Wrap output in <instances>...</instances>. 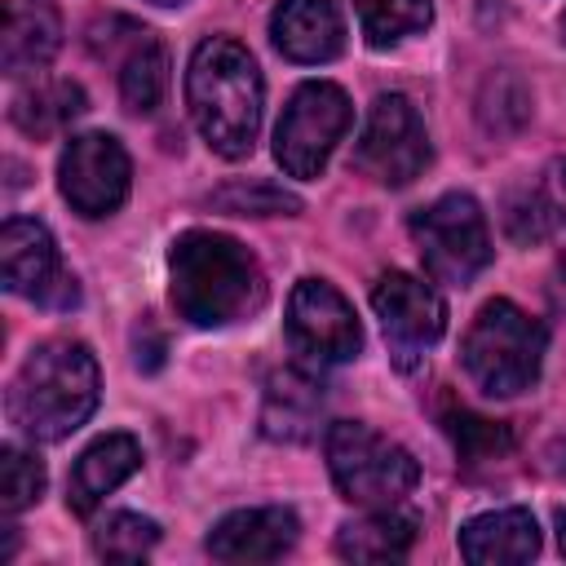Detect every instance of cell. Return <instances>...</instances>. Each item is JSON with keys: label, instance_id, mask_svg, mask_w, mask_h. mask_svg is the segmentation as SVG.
Wrapping results in <instances>:
<instances>
[{"label": "cell", "instance_id": "28", "mask_svg": "<svg viewBox=\"0 0 566 566\" xmlns=\"http://www.w3.org/2000/svg\"><path fill=\"white\" fill-rule=\"evenodd\" d=\"M504 230L517 248H531L548 234V203L544 195H531V190H513L504 199Z\"/></svg>", "mask_w": 566, "mask_h": 566}, {"label": "cell", "instance_id": "26", "mask_svg": "<svg viewBox=\"0 0 566 566\" xmlns=\"http://www.w3.org/2000/svg\"><path fill=\"white\" fill-rule=\"evenodd\" d=\"M159 544V526L142 513H111L93 531V553L106 562H137Z\"/></svg>", "mask_w": 566, "mask_h": 566}, {"label": "cell", "instance_id": "24", "mask_svg": "<svg viewBox=\"0 0 566 566\" xmlns=\"http://www.w3.org/2000/svg\"><path fill=\"white\" fill-rule=\"evenodd\" d=\"M478 119L486 133L495 137H509L517 133L526 119H531V93L517 75L509 71H495L486 84H482V97H478Z\"/></svg>", "mask_w": 566, "mask_h": 566}, {"label": "cell", "instance_id": "14", "mask_svg": "<svg viewBox=\"0 0 566 566\" xmlns=\"http://www.w3.org/2000/svg\"><path fill=\"white\" fill-rule=\"evenodd\" d=\"M0 270H4V287L9 292L31 296V301L44 305V296L62 279L53 234L31 217H9L4 230H0Z\"/></svg>", "mask_w": 566, "mask_h": 566}, {"label": "cell", "instance_id": "3", "mask_svg": "<svg viewBox=\"0 0 566 566\" xmlns=\"http://www.w3.org/2000/svg\"><path fill=\"white\" fill-rule=\"evenodd\" d=\"M172 305L195 327H226L248 318L265 301V274L256 256L221 230H186L172 252Z\"/></svg>", "mask_w": 566, "mask_h": 566}, {"label": "cell", "instance_id": "16", "mask_svg": "<svg viewBox=\"0 0 566 566\" xmlns=\"http://www.w3.org/2000/svg\"><path fill=\"white\" fill-rule=\"evenodd\" d=\"M327 411L323 385L310 371L283 367L265 380V402H261V433L274 442H310L318 433V420Z\"/></svg>", "mask_w": 566, "mask_h": 566}, {"label": "cell", "instance_id": "1", "mask_svg": "<svg viewBox=\"0 0 566 566\" xmlns=\"http://www.w3.org/2000/svg\"><path fill=\"white\" fill-rule=\"evenodd\" d=\"M102 376L84 340H44L4 394L9 424L31 442H62L97 411Z\"/></svg>", "mask_w": 566, "mask_h": 566}, {"label": "cell", "instance_id": "22", "mask_svg": "<svg viewBox=\"0 0 566 566\" xmlns=\"http://www.w3.org/2000/svg\"><path fill=\"white\" fill-rule=\"evenodd\" d=\"M442 429H447V438L455 442V455H460L469 469L495 464V460H504V455L513 451V429H509L504 420H486V416L469 411L464 402H447Z\"/></svg>", "mask_w": 566, "mask_h": 566}, {"label": "cell", "instance_id": "15", "mask_svg": "<svg viewBox=\"0 0 566 566\" xmlns=\"http://www.w3.org/2000/svg\"><path fill=\"white\" fill-rule=\"evenodd\" d=\"M62 44V13L53 0H4L0 66L4 75L40 71Z\"/></svg>", "mask_w": 566, "mask_h": 566}, {"label": "cell", "instance_id": "13", "mask_svg": "<svg viewBox=\"0 0 566 566\" xmlns=\"http://www.w3.org/2000/svg\"><path fill=\"white\" fill-rule=\"evenodd\" d=\"M270 40L287 62H332L345 49V22L332 0H279L270 13Z\"/></svg>", "mask_w": 566, "mask_h": 566}, {"label": "cell", "instance_id": "2", "mask_svg": "<svg viewBox=\"0 0 566 566\" xmlns=\"http://www.w3.org/2000/svg\"><path fill=\"white\" fill-rule=\"evenodd\" d=\"M261 102H265V84H261L256 57L239 40L208 35L190 53L186 106H190V119H195L199 137L221 159L252 155L256 128H261Z\"/></svg>", "mask_w": 566, "mask_h": 566}, {"label": "cell", "instance_id": "32", "mask_svg": "<svg viewBox=\"0 0 566 566\" xmlns=\"http://www.w3.org/2000/svg\"><path fill=\"white\" fill-rule=\"evenodd\" d=\"M150 4H181V0H150Z\"/></svg>", "mask_w": 566, "mask_h": 566}, {"label": "cell", "instance_id": "8", "mask_svg": "<svg viewBox=\"0 0 566 566\" xmlns=\"http://www.w3.org/2000/svg\"><path fill=\"white\" fill-rule=\"evenodd\" d=\"M429 133L420 111L402 93H380L367 106V124L354 146V168L380 186H407L429 168Z\"/></svg>", "mask_w": 566, "mask_h": 566}, {"label": "cell", "instance_id": "21", "mask_svg": "<svg viewBox=\"0 0 566 566\" xmlns=\"http://www.w3.org/2000/svg\"><path fill=\"white\" fill-rule=\"evenodd\" d=\"M164 88H168V49H164V40H155L146 31L119 57V97H124L128 111L146 115L164 102Z\"/></svg>", "mask_w": 566, "mask_h": 566}, {"label": "cell", "instance_id": "29", "mask_svg": "<svg viewBox=\"0 0 566 566\" xmlns=\"http://www.w3.org/2000/svg\"><path fill=\"white\" fill-rule=\"evenodd\" d=\"M544 203H548V217H557L566 226V159H553L544 168V186H539Z\"/></svg>", "mask_w": 566, "mask_h": 566}, {"label": "cell", "instance_id": "18", "mask_svg": "<svg viewBox=\"0 0 566 566\" xmlns=\"http://www.w3.org/2000/svg\"><path fill=\"white\" fill-rule=\"evenodd\" d=\"M460 553L473 566H517L539 553V526L526 509H495L464 522Z\"/></svg>", "mask_w": 566, "mask_h": 566}, {"label": "cell", "instance_id": "33", "mask_svg": "<svg viewBox=\"0 0 566 566\" xmlns=\"http://www.w3.org/2000/svg\"><path fill=\"white\" fill-rule=\"evenodd\" d=\"M562 40H566V13H562Z\"/></svg>", "mask_w": 566, "mask_h": 566}, {"label": "cell", "instance_id": "27", "mask_svg": "<svg viewBox=\"0 0 566 566\" xmlns=\"http://www.w3.org/2000/svg\"><path fill=\"white\" fill-rule=\"evenodd\" d=\"M40 491H44V464L22 447H4L0 451V509L22 513L40 500Z\"/></svg>", "mask_w": 566, "mask_h": 566}, {"label": "cell", "instance_id": "31", "mask_svg": "<svg viewBox=\"0 0 566 566\" xmlns=\"http://www.w3.org/2000/svg\"><path fill=\"white\" fill-rule=\"evenodd\" d=\"M553 455H557V473H566V438L557 442V451H553Z\"/></svg>", "mask_w": 566, "mask_h": 566}, {"label": "cell", "instance_id": "9", "mask_svg": "<svg viewBox=\"0 0 566 566\" xmlns=\"http://www.w3.org/2000/svg\"><path fill=\"white\" fill-rule=\"evenodd\" d=\"M287 345L305 367H336L363 349V327L354 305L323 279H301L287 296Z\"/></svg>", "mask_w": 566, "mask_h": 566}, {"label": "cell", "instance_id": "30", "mask_svg": "<svg viewBox=\"0 0 566 566\" xmlns=\"http://www.w3.org/2000/svg\"><path fill=\"white\" fill-rule=\"evenodd\" d=\"M553 522H557V548L566 553V509H557V513H553Z\"/></svg>", "mask_w": 566, "mask_h": 566}, {"label": "cell", "instance_id": "23", "mask_svg": "<svg viewBox=\"0 0 566 566\" xmlns=\"http://www.w3.org/2000/svg\"><path fill=\"white\" fill-rule=\"evenodd\" d=\"M354 9H358L367 44H376V49H385V44H394L402 35L424 31L429 18H433L429 0H354Z\"/></svg>", "mask_w": 566, "mask_h": 566}, {"label": "cell", "instance_id": "17", "mask_svg": "<svg viewBox=\"0 0 566 566\" xmlns=\"http://www.w3.org/2000/svg\"><path fill=\"white\" fill-rule=\"evenodd\" d=\"M142 464V447L133 433H106L93 447L80 451L71 478H66V509L75 517H93L97 504Z\"/></svg>", "mask_w": 566, "mask_h": 566}, {"label": "cell", "instance_id": "4", "mask_svg": "<svg viewBox=\"0 0 566 566\" xmlns=\"http://www.w3.org/2000/svg\"><path fill=\"white\" fill-rule=\"evenodd\" d=\"M548 349V332L539 318H531L522 305L495 296L478 310V318L464 332L460 358L473 385L491 398H513L539 380V363Z\"/></svg>", "mask_w": 566, "mask_h": 566}, {"label": "cell", "instance_id": "25", "mask_svg": "<svg viewBox=\"0 0 566 566\" xmlns=\"http://www.w3.org/2000/svg\"><path fill=\"white\" fill-rule=\"evenodd\" d=\"M208 203L217 212H230V217H292V212H301V199L274 181H230V186L212 190Z\"/></svg>", "mask_w": 566, "mask_h": 566}, {"label": "cell", "instance_id": "6", "mask_svg": "<svg viewBox=\"0 0 566 566\" xmlns=\"http://www.w3.org/2000/svg\"><path fill=\"white\" fill-rule=\"evenodd\" d=\"M411 239L433 283L464 287L491 265V234H486V217L473 195L451 190L433 199L429 208H420L411 217Z\"/></svg>", "mask_w": 566, "mask_h": 566}, {"label": "cell", "instance_id": "19", "mask_svg": "<svg viewBox=\"0 0 566 566\" xmlns=\"http://www.w3.org/2000/svg\"><path fill=\"white\" fill-rule=\"evenodd\" d=\"M416 544V522L407 513L389 509H371L358 522H345L336 535V553L345 562H402Z\"/></svg>", "mask_w": 566, "mask_h": 566}, {"label": "cell", "instance_id": "7", "mask_svg": "<svg viewBox=\"0 0 566 566\" xmlns=\"http://www.w3.org/2000/svg\"><path fill=\"white\" fill-rule=\"evenodd\" d=\"M354 111H349V97L345 88L327 84V80H305L283 115H279V128H274V159L287 177H318L336 150V142L345 137Z\"/></svg>", "mask_w": 566, "mask_h": 566}, {"label": "cell", "instance_id": "10", "mask_svg": "<svg viewBox=\"0 0 566 566\" xmlns=\"http://www.w3.org/2000/svg\"><path fill=\"white\" fill-rule=\"evenodd\" d=\"M371 310L380 318L385 345L398 358V367H416L420 354L429 345H438L442 332H447V305H442V296L424 279L402 274V270H389V274L376 279Z\"/></svg>", "mask_w": 566, "mask_h": 566}, {"label": "cell", "instance_id": "11", "mask_svg": "<svg viewBox=\"0 0 566 566\" xmlns=\"http://www.w3.org/2000/svg\"><path fill=\"white\" fill-rule=\"evenodd\" d=\"M128 155L111 133H80L57 159V190L80 217H106L128 199Z\"/></svg>", "mask_w": 566, "mask_h": 566}, {"label": "cell", "instance_id": "20", "mask_svg": "<svg viewBox=\"0 0 566 566\" xmlns=\"http://www.w3.org/2000/svg\"><path fill=\"white\" fill-rule=\"evenodd\" d=\"M84 111H88V97H84L80 84H71V80H49V84H35V88L18 93L9 115H13V124H18L27 137L49 142V137H57L62 128H71Z\"/></svg>", "mask_w": 566, "mask_h": 566}, {"label": "cell", "instance_id": "12", "mask_svg": "<svg viewBox=\"0 0 566 566\" xmlns=\"http://www.w3.org/2000/svg\"><path fill=\"white\" fill-rule=\"evenodd\" d=\"M296 531L301 522L283 504L239 509V513H226L208 531V553L217 562H274L296 544Z\"/></svg>", "mask_w": 566, "mask_h": 566}, {"label": "cell", "instance_id": "5", "mask_svg": "<svg viewBox=\"0 0 566 566\" xmlns=\"http://www.w3.org/2000/svg\"><path fill=\"white\" fill-rule=\"evenodd\" d=\"M327 473L336 491L363 509H389L420 482L416 455L363 420H336L327 429Z\"/></svg>", "mask_w": 566, "mask_h": 566}]
</instances>
